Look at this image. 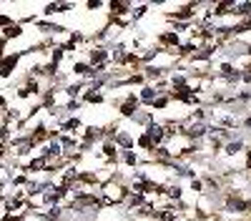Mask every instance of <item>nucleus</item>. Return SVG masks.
<instances>
[{
	"label": "nucleus",
	"mask_w": 251,
	"mask_h": 221,
	"mask_svg": "<svg viewBox=\"0 0 251 221\" xmlns=\"http://www.w3.org/2000/svg\"><path fill=\"white\" fill-rule=\"evenodd\" d=\"M13 66H15V58H8V60H3V71H0V73H3V75H8V73L13 71Z\"/></svg>",
	"instance_id": "1"
}]
</instances>
